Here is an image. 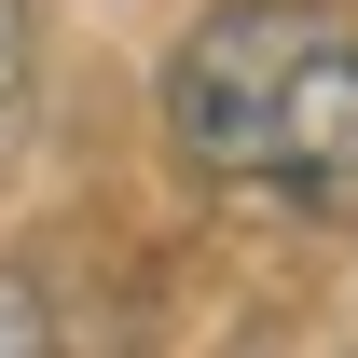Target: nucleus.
Returning a JSON list of instances; mask_svg holds the SVG:
<instances>
[{
    "label": "nucleus",
    "instance_id": "2",
    "mask_svg": "<svg viewBox=\"0 0 358 358\" xmlns=\"http://www.w3.org/2000/svg\"><path fill=\"white\" fill-rule=\"evenodd\" d=\"M14 110H28V0H0V138H14Z\"/></svg>",
    "mask_w": 358,
    "mask_h": 358
},
{
    "label": "nucleus",
    "instance_id": "3",
    "mask_svg": "<svg viewBox=\"0 0 358 358\" xmlns=\"http://www.w3.org/2000/svg\"><path fill=\"white\" fill-rule=\"evenodd\" d=\"M0 358H42V289L0 275Z\"/></svg>",
    "mask_w": 358,
    "mask_h": 358
},
{
    "label": "nucleus",
    "instance_id": "1",
    "mask_svg": "<svg viewBox=\"0 0 358 358\" xmlns=\"http://www.w3.org/2000/svg\"><path fill=\"white\" fill-rule=\"evenodd\" d=\"M166 152L221 193L358 221V14H331V0H207L166 55Z\"/></svg>",
    "mask_w": 358,
    "mask_h": 358
}]
</instances>
